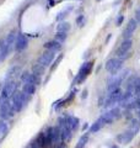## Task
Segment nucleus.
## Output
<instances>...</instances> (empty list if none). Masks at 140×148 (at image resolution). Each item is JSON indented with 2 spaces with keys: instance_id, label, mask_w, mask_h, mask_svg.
Instances as JSON below:
<instances>
[{
  "instance_id": "f257e3e1",
  "label": "nucleus",
  "mask_w": 140,
  "mask_h": 148,
  "mask_svg": "<svg viewBox=\"0 0 140 148\" xmlns=\"http://www.w3.org/2000/svg\"><path fill=\"white\" fill-rule=\"evenodd\" d=\"M93 63H95L93 61H90V62H86L85 64H82L81 68L79 69L75 79H74V84H81V83L85 82V79L90 75V73L92 72Z\"/></svg>"
},
{
  "instance_id": "f03ea898",
  "label": "nucleus",
  "mask_w": 140,
  "mask_h": 148,
  "mask_svg": "<svg viewBox=\"0 0 140 148\" xmlns=\"http://www.w3.org/2000/svg\"><path fill=\"white\" fill-rule=\"evenodd\" d=\"M26 95L23 94L22 91H15L10 99V103L12 109L16 111V112H20V111L23 109V106L26 105Z\"/></svg>"
},
{
  "instance_id": "7ed1b4c3",
  "label": "nucleus",
  "mask_w": 140,
  "mask_h": 148,
  "mask_svg": "<svg viewBox=\"0 0 140 148\" xmlns=\"http://www.w3.org/2000/svg\"><path fill=\"white\" fill-rule=\"evenodd\" d=\"M15 110L12 109L11 103L5 98H0V119L7 120L14 116Z\"/></svg>"
},
{
  "instance_id": "20e7f679",
  "label": "nucleus",
  "mask_w": 140,
  "mask_h": 148,
  "mask_svg": "<svg viewBox=\"0 0 140 148\" xmlns=\"http://www.w3.org/2000/svg\"><path fill=\"white\" fill-rule=\"evenodd\" d=\"M132 45H133L132 40H124L123 42L120 43L118 49H117V52H116L117 57L120 58V59H123V61H124V59H127V58H129L130 57L129 51H130V48H132Z\"/></svg>"
},
{
  "instance_id": "39448f33",
  "label": "nucleus",
  "mask_w": 140,
  "mask_h": 148,
  "mask_svg": "<svg viewBox=\"0 0 140 148\" xmlns=\"http://www.w3.org/2000/svg\"><path fill=\"white\" fill-rule=\"evenodd\" d=\"M138 21L135 20V18H130V20L128 21V24L127 26H125V29L123 31V38L124 40H130L132 38V36L134 35V32L135 30H137V27H138Z\"/></svg>"
},
{
  "instance_id": "423d86ee",
  "label": "nucleus",
  "mask_w": 140,
  "mask_h": 148,
  "mask_svg": "<svg viewBox=\"0 0 140 148\" xmlns=\"http://www.w3.org/2000/svg\"><path fill=\"white\" fill-rule=\"evenodd\" d=\"M122 96H123V90L120 89V88H118L117 90L112 91V92H109V94H108V96H107V99L105 101V106L119 103L120 99H122Z\"/></svg>"
},
{
  "instance_id": "0eeeda50",
  "label": "nucleus",
  "mask_w": 140,
  "mask_h": 148,
  "mask_svg": "<svg viewBox=\"0 0 140 148\" xmlns=\"http://www.w3.org/2000/svg\"><path fill=\"white\" fill-rule=\"evenodd\" d=\"M16 91V83L14 80H6L5 85L3 88V91H1V98H10L12 96V94Z\"/></svg>"
},
{
  "instance_id": "6e6552de",
  "label": "nucleus",
  "mask_w": 140,
  "mask_h": 148,
  "mask_svg": "<svg viewBox=\"0 0 140 148\" xmlns=\"http://www.w3.org/2000/svg\"><path fill=\"white\" fill-rule=\"evenodd\" d=\"M21 82L23 83V84H26V83H31V84L38 85L41 83V78L38 75H36V74H33V73L23 72L21 74Z\"/></svg>"
},
{
  "instance_id": "1a4fd4ad",
  "label": "nucleus",
  "mask_w": 140,
  "mask_h": 148,
  "mask_svg": "<svg viewBox=\"0 0 140 148\" xmlns=\"http://www.w3.org/2000/svg\"><path fill=\"white\" fill-rule=\"evenodd\" d=\"M102 117H103L106 123H112L114 120L120 117V110L118 108H114V109H112L109 111H107V112H105L103 115H102Z\"/></svg>"
},
{
  "instance_id": "9d476101",
  "label": "nucleus",
  "mask_w": 140,
  "mask_h": 148,
  "mask_svg": "<svg viewBox=\"0 0 140 148\" xmlns=\"http://www.w3.org/2000/svg\"><path fill=\"white\" fill-rule=\"evenodd\" d=\"M47 133L50 137V141H52L53 145H57L62 141V133H60V128L59 127H50L47 130Z\"/></svg>"
},
{
  "instance_id": "9b49d317",
  "label": "nucleus",
  "mask_w": 140,
  "mask_h": 148,
  "mask_svg": "<svg viewBox=\"0 0 140 148\" xmlns=\"http://www.w3.org/2000/svg\"><path fill=\"white\" fill-rule=\"evenodd\" d=\"M55 57V53L52 52V51H48V49H46L43 53H42V56L39 57V63L41 64H43L44 67H48L50 63L53 62V59Z\"/></svg>"
},
{
  "instance_id": "f8f14e48",
  "label": "nucleus",
  "mask_w": 140,
  "mask_h": 148,
  "mask_svg": "<svg viewBox=\"0 0 140 148\" xmlns=\"http://www.w3.org/2000/svg\"><path fill=\"white\" fill-rule=\"evenodd\" d=\"M27 45H29V38H27L26 35L23 34H18L17 37H16V45H15V49L17 51V52H21V51H23Z\"/></svg>"
},
{
  "instance_id": "ddd939ff",
  "label": "nucleus",
  "mask_w": 140,
  "mask_h": 148,
  "mask_svg": "<svg viewBox=\"0 0 140 148\" xmlns=\"http://www.w3.org/2000/svg\"><path fill=\"white\" fill-rule=\"evenodd\" d=\"M135 133L133 131H130V130H127L125 132L120 133V135L117 137V141H118L119 143H124V145H128L129 142H132V140L134 138Z\"/></svg>"
},
{
  "instance_id": "4468645a",
  "label": "nucleus",
  "mask_w": 140,
  "mask_h": 148,
  "mask_svg": "<svg viewBox=\"0 0 140 148\" xmlns=\"http://www.w3.org/2000/svg\"><path fill=\"white\" fill-rule=\"evenodd\" d=\"M16 32L15 31H11L10 34L6 36V46H7V49H9V53L11 52L12 49H15V45H16Z\"/></svg>"
},
{
  "instance_id": "2eb2a0df",
  "label": "nucleus",
  "mask_w": 140,
  "mask_h": 148,
  "mask_svg": "<svg viewBox=\"0 0 140 148\" xmlns=\"http://www.w3.org/2000/svg\"><path fill=\"white\" fill-rule=\"evenodd\" d=\"M44 49H48V51H52V52L57 53V52H59V51L62 49V45H60V42L57 41V40L49 41V42H47L44 45Z\"/></svg>"
},
{
  "instance_id": "dca6fc26",
  "label": "nucleus",
  "mask_w": 140,
  "mask_h": 148,
  "mask_svg": "<svg viewBox=\"0 0 140 148\" xmlns=\"http://www.w3.org/2000/svg\"><path fill=\"white\" fill-rule=\"evenodd\" d=\"M105 125H106L105 120H103V117L101 116L99 120H96L95 123H92V126L90 127V133H96V132H99L100 130L105 126Z\"/></svg>"
},
{
  "instance_id": "f3484780",
  "label": "nucleus",
  "mask_w": 140,
  "mask_h": 148,
  "mask_svg": "<svg viewBox=\"0 0 140 148\" xmlns=\"http://www.w3.org/2000/svg\"><path fill=\"white\" fill-rule=\"evenodd\" d=\"M138 78L137 75H130L127 82H125V91H132L134 92V88H135V83H137L138 80Z\"/></svg>"
},
{
  "instance_id": "a211bd4d",
  "label": "nucleus",
  "mask_w": 140,
  "mask_h": 148,
  "mask_svg": "<svg viewBox=\"0 0 140 148\" xmlns=\"http://www.w3.org/2000/svg\"><path fill=\"white\" fill-rule=\"evenodd\" d=\"M7 54H9V49L6 46V41L5 38H3L0 40V62H3L7 57Z\"/></svg>"
},
{
  "instance_id": "6ab92c4d",
  "label": "nucleus",
  "mask_w": 140,
  "mask_h": 148,
  "mask_svg": "<svg viewBox=\"0 0 140 148\" xmlns=\"http://www.w3.org/2000/svg\"><path fill=\"white\" fill-rule=\"evenodd\" d=\"M35 91H36V85L35 84H31V83H26V84H23L22 92L27 96V98H30V96L33 95Z\"/></svg>"
},
{
  "instance_id": "aec40b11",
  "label": "nucleus",
  "mask_w": 140,
  "mask_h": 148,
  "mask_svg": "<svg viewBox=\"0 0 140 148\" xmlns=\"http://www.w3.org/2000/svg\"><path fill=\"white\" fill-rule=\"evenodd\" d=\"M122 67H123V59H120V58H114L113 66H112L109 73H111V74H118V72L120 71V69H122Z\"/></svg>"
},
{
  "instance_id": "412c9836",
  "label": "nucleus",
  "mask_w": 140,
  "mask_h": 148,
  "mask_svg": "<svg viewBox=\"0 0 140 148\" xmlns=\"http://www.w3.org/2000/svg\"><path fill=\"white\" fill-rule=\"evenodd\" d=\"M67 123H68V126L71 128V131H74V130H76L79 127V119L75 116H68Z\"/></svg>"
},
{
  "instance_id": "4be33fe9",
  "label": "nucleus",
  "mask_w": 140,
  "mask_h": 148,
  "mask_svg": "<svg viewBox=\"0 0 140 148\" xmlns=\"http://www.w3.org/2000/svg\"><path fill=\"white\" fill-rule=\"evenodd\" d=\"M44 66L43 64H41L39 62L38 63H36V64H33V67H32V73L33 74H36V75H38V77H41L42 74L44 73Z\"/></svg>"
},
{
  "instance_id": "5701e85b",
  "label": "nucleus",
  "mask_w": 140,
  "mask_h": 148,
  "mask_svg": "<svg viewBox=\"0 0 140 148\" xmlns=\"http://www.w3.org/2000/svg\"><path fill=\"white\" fill-rule=\"evenodd\" d=\"M129 130H130V131H133L135 135L139 132V130H140V121H139L138 119H133L132 121H130Z\"/></svg>"
},
{
  "instance_id": "b1692460",
  "label": "nucleus",
  "mask_w": 140,
  "mask_h": 148,
  "mask_svg": "<svg viewBox=\"0 0 140 148\" xmlns=\"http://www.w3.org/2000/svg\"><path fill=\"white\" fill-rule=\"evenodd\" d=\"M20 67H12L10 71H9V73H7V78L6 79L7 80H14V78H16V75L18 73H20Z\"/></svg>"
},
{
  "instance_id": "393cba45",
  "label": "nucleus",
  "mask_w": 140,
  "mask_h": 148,
  "mask_svg": "<svg viewBox=\"0 0 140 148\" xmlns=\"http://www.w3.org/2000/svg\"><path fill=\"white\" fill-rule=\"evenodd\" d=\"M88 142V133H85V135H82L80 137V140H79L77 145L75 146V148H84L86 146V143Z\"/></svg>"
},
{
  "instance_id": "a878e982",
  "label": "nucleus",
  "mask_w": 140,
  "mask_h": 148,
  "mask_svg": "<svg viewBox=\"0 0 140 148\" xmlns=\"http://www.w3.org/2000/svg\"><path fill=\"white\" fill-rule=\"evenodd\" d=\"M69 30H70L69 22H60L57 26V32H69Z\"/></svg>"
},
{
  "instance_id": "bb28decb",
  "label": "nucleus",
  "mask_w": 140,
  "mask_h": 148,
  "mask_svg": "<svg viewBox=\"0 0 140 148\" xmlns=\"http://www.w3.org/2000/svg\"><path fill=\"white\" fill-rule=\"evenodd\" d=\"M7 131H9V126L6 123V120L0 119V133H1L3 136H5L7 133Z\"/></svg>"
},
{
  "instance_id": "cd10ccee",
  "label": "nucleus",
  "mask_w": 140,
  "mask_h": 148,
  "mask_svg": "<svg viewBox=\"0 0 140 148\" xmlns=\"http://www.w3.org/2000/svg\"><path fill=\"white\" fill-rule=\"evenodd\" d=\"M68 37V32H57V35H55V40L59 41L60 43L64 42L65 40H67Z\"/></svg>"
},
{
  "instance_id": "c85d7f7f",
  "label": "nucleus",
  "mask_w": 140,
  "mask_h": 148,
  "mask_svg": "<svg viewBox=\"0 0 140 148\" xmlns=\"http://www.w3.org/2000/svg\"><path fill=\"white\" fill-rule=\"evenodd\" d=\"M62 59H63V54H59L58 57H57V59H55V61L53 62V66L50 67V72H54V71H55V68L59 66V63L62 62Z\"/></svg>"
},
{
  "instance_id": "c756f323",
  "label": "nucleus",
  "mask_w": 140,
  "mask_h": 148,
  "mask_svg": "<svg viewBox=\"0 0 140 148\" xmlns=\"http://www.w3.org/2000/svg\"><path fill=\"white\" fill-rule=\"evenodd\" d=\"M70 10H71V8H68L67 10H63L62 12H59V14H58V16H57V21H60L64 16H67V15H68V12H69Z\"/></svg>"
},
{
  "instance_id": "7c9ffc66",
  "label": "nucleus",
  "mask_w": 140,
  "mask_h": 148,
  "mask_svg": "<svg viewBox=\"0 0 140 148\" xmlns=\"http://www.w3.org/2000/svg\"><path fill=\"white\" fill-rule=\"evenodd\" d=\"M76 24L80 26V27L85 25V16H84V15H80V16H79V17L76 18Z\"/></svg>"
},
{
  "instance_id": "2f4dec72",
  "label": "nucleus",
  "mask_w": 140,
  "mask_h": 148,
  "mask_svg": "<svg viewBox=\"0 0 140 148\" xmlns=\"http://www.w3.org/2000/svg\"><path fill=\"white\" fill-rule=\"evenodd\" d=\"M134 94H135V95L140 94V78H138L137 83H135V88H134Z\"/></svg>"
},
{
  "instance_id": "473e14b6",
  "label": "nucleus",
  "mask_w": 140,
  "mask_h": 148,
  "mask_svg": "<svg viewBox=\"0 0 140 148\" xmlns=\"http://www.w3.org/2000/svg\"><path fill=\"white\" fill-rule=\"evenodd\" d=\"M135 20H137L138 24L140 25V6L138 8V10L135 11Z\"/></svg>"
},
{
  "instance_id": "72a5a7b5",
  "label": "nucleus",
  "mask_w": 140,
  "mask_h": 148,
  "mask_svg": "<svg viewBox=\"0 0 140 148\" xmlns=\"http://www.w3.org/2000/svg\"><path fill=\"white\" fill-rule=\"evenodd\" d=\"M123 20H124V16H123V15H122V16H119V18H118V20H117V25L120 26V24H122V22H123Z\"/></svg>"
},
{
  "instance_id": "f704fd0d",
  "label": "nucleus",
  "mask_w": 140,
  "mask_h": 148,
  "mask_svg": "<svg viewBox=\"0 0 140 148\" xmlns=\"http://www.w3.org/2000/svg\"><path fill=\"white\" fill-rule=\"evenodd\" d=\"M55 148H65V146H64V145H58Z\"/></svg>"
},
{
  "instance_id": "c9c22d12",
  "label": "nucleus",
  "mask_w": 140,
  "mask_h": 148,
  "mask_svg": "<svg viewBox=\"0 0 140 148\" xmlns=\"http://www.w3.org/2000/svg\"><path fill=\"white\" fill-rule=\"evenodd\" d=\"M86 96H87V91L85 90V91H84V95H82V98H86Z\"/></svg>"
},
{
  "instance_id": "e433bc0d",
  "label": "nucleus",
  "mask_w": 140,
  "mask_h": 148,
  "mask_svg": "<svg viewBox=\"0 0 140 148\" xmlns=\"http://www.w3.org/2000/svg\"><path fill=\"white\" fill-rule=\"evenodd\" d=\"M86 128H87V125L85 123V125H84V127H82V130H84V131H85V130H86Z\"/></svg>"
},
{
  "instance_id": "4c0bfd02",
  "label": "nucleus",
  "mask_w": 140,
  "mask_h": 148,
  "mask_svg": "<svg viewBox=\"0 0 140 148\" xmlns=\"http://www.w3.org/2000/svg\"><path fill=\"white\" fill-rule=\"evenodd\" d=\"M138 116H139V119H138V120L140 121V109H139V115H138Z\"/></svg>"
},
{
  "instance_id": "58836bf2",
  "label": "nucleus",
  "mask_w": 140,
  "mask_h": 148,
  "mask_svg": "<svg viewBox=\"0 0 140 148\" xmlns=\"http://www.w3.org/2000/svg\"><path fill=\"white\" fill-rule=\"evenodd\" d=\"M112 148H118V146H116V145H114V146H112Z\"/></svg>"
},
{
  "instance_id": "ea45409f",
  "label": "nucleus",
  "mask_w": 140,
  "mask_h": 148,
  "mask_svg": "<svg viewBox=\"0 0 140 148\" xmlns=\"http://www.w3.org/2000/svg\"><path fill=\"white\" fill-rule=\"evenodd\" d=\"M97 1H101V0H97Z\"/></svg>"
}]
</instances>
